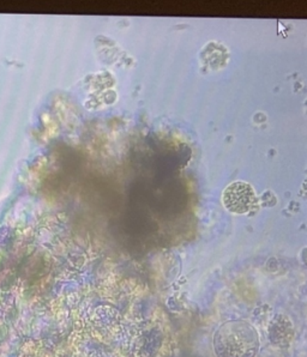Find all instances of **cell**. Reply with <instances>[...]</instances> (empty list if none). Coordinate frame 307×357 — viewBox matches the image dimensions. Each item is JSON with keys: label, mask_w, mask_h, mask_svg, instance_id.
I'll return each mask as SVG.
<instances>
[{"label": "cell", "mask_w": 307, "mask_h": 357, "mask_svg": "<svg viewBox=\"0 0 307 357\" xmlns=\"http://www.w3.org/2000/svg\"><path fill=\"white\" fill-rule=\"evenodd\" d=\"M222 202L230 213L243 215L251 211L257 203V197L251 185L244 181H235L223 192Z\"/></svg>", "instance_id": "6da1fadb"}]
</instances>
